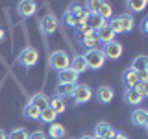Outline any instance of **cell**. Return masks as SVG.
<instances>
[{
	"instance_id": "obj_1",
	"label": "cell",
	"mask_w": 148,
	"mask_h": 139,
	"mask_svg": "<svg viewBox=\"0 0 148 139\" xmlns=\"http://www.w3.org/2000/svg\"><path fill=\"white\" fill-rule=\"evenodd\" d=\"M108 26L115 32V35L117 34L122 35V34H130V32L133 30V26H135V22H133L132 15L122 13V15H117V17L111 19V21H108Z\"/></svg>"
},
{
	"instance_id": "obj_2",
	"label": "cell",
	"mask_w": 148,
	"mask_h": 139,
	"mask_svg": "<svg viewBox=\"0 0 148 139\" xmlns=\"http://www.w3.org/2000/svg\"><path fill=\"white\" fill-rule=\"evenodd\" d=\"M37 61H39V50H37L35 46H24V48L17 54V63L21 65L22 69L35 67Z\"/></svg>"
},
{
	"instance_id": "obj_3",
	"label": "cell",
	"mask_w": 148,
	"mask_h": 139,
	"mask_svg": "<svg viewBox=\"0 0 148 139\" xmlns=\"http://www.w3.org/2000/svg\"><path fill=\"white\" fill-rule=\"evenodd\" d=\"M71 54L67 52V50H54L52 54H50L48 58V65L54 69V71L61 72L65 69H71Z\"/></svg>"
},
{
	"instance_id": "obj_4",
	"label": "cell",
	"mask_w": 148,
	"mask_h": 139,
	"mask_svg": "<svg viewBox=\"0 0 148 139\" xmlns=\"http://www.w3.org/2000/svg\"><path fill=\"white\" fill-rule=\"evenodd\" d=\"M83 58H85V61H87V67H89L91 71H100V69L106 65V61H108V58L104 56V52H102V48L87 50V52L83 54Z\"/></svg>"
},
{
	"instance_id": "obj_5",
	"label": "cell",
	"mask_w": 148,
	"mask_h": 139,
	"mask_svg": "<svg viewBox=\"0 0 148 139\" xmlns=\"http://www.w3.org/2000/svg\"><path fill=\"white\" fill-rule=\"evenodd\" d=\"M92 89L89 83H76V89H74V95H72V102L74 106H83L87 104L91 98H92Z\"/></svg>"
},
{
	"instance_id": "obj_6",
	"label": "cell",
	"mask_w": 148,
	"mask_h": 139,
	"mask_svg": "<svg viewBox=\"0 0 148 139\" xmlns=\"http://www.w3.org/2000/svg\"><path fill=\"white\" fill-rule=\"evenodd\" d=\"M39 26H41L43 35L48 37V35L56 34V30H58V26H59V21H58V17H56L54 13H46L45 17L39 19Z\"/></svg>"
},
{
	"instance_id": "obj_7",
	"label": "cell",
	"mask_w": 148,
	"mask_h": 139,
	"mask_svg": "<svg viewBox=\"0 0 148 139\" xmlns=\"http://www.w3.org/2000/svg\"><path fill=\"white\" fill-rule=\"evenodd\" d=\"M115 132H117V130L113 128L111 122H108V120H100V122L95 124V133H92V137L95 139H113Z\"/></svg>"
},
{
	"instance_id": "obj_8",
	"label": "cell",
	"mask_w": 148,
	"mask_h": 139,
	"mask_svg": "<svg viewBox=\"0 0 148 139\" xmlns=\"http://www.w3.org/2000/svg\"><path fill=\"white\" fill-rule=\"evenodd\" d=\"M102 52H104V56H106L108 59H119L120 56H122V52H124V46L120 45L117 39H115V41H111V43L104 45Z\"/></svg>"
},
{
	"instance_id": "obj_9",
	"label": "cell",
	"mask_w": 148,
	"mask_h": 139,
	"mask_svg": "<svg viewBox=\"0 0 148 139\" xmlns=\"http://www.w3.org/2000/svg\"><path fill=\"white\" fill-rule=\"evenodd\" d=\"M35 11H37V2H34V0H21V2L17 4V13L22 19H28V17L35 15Z\"/></svg>"
},
{
	"instance_id": "obj_10",
	"label": "cell",
	"mask_w": 148,
	"mask_h": 139,
	"mask_svg": "<svg viewBox=\"0 0 148 139\" xmlns=\"http://www.w3.org/2000/svg\"><path fill=\"white\" fill-rule=\"evenodd\" d=\"M95 96L100 104H109V102L115 98V89L111 85H100L98 89H96Z\"/></svg>"
},
{
	"instance_id": "obj_11",
	"label": "cell",
	"mask_w": 148,
	"mask_h": 139,
	"mask_svg": "<svg viewBox=\"0 0 148 139\" xmlns=\"http://www.w3.org/2000/svg\"><path fill=\"white\" fill-rule=\"evenodd\" d=\"M80 45L83 46L85 50H95V48H98V37H96V32H87V34H83L80 37Z\"/></svg>"
},
{
	"instance_id": "obj_12",
	"label": "cell",
	"mask_w": 148,
	"mask_h": 139,
	"mask_svg": "<svg viewBox=\"0 0 148 139\" xmlns=\"http://www.w3.org/2000/svg\"><path fill=\"white\" fill-rule=\"evenodd\" d=\"M122 100L126 102L128 106H141L143 104V96L137 93V89L133 87V89H124V93H122Z\"/></svg>"
},
{
	"instance_id": "obj_13",
	"label": "cell",
	"mask_w": 148,
	"mask_h": 139,
	"mask_svg": "<svg viewBox=\"0 0 148 139\" xmlns=\"http://www.w3.org/2000/svg\"><path fill=\"white\" fill-rule=\"evenodd\" d=\"M139 83V78H137V72L133 71L132 67L126 69V71L122 72V85H124V89H133Z\"/></svg>"
},
{
	"instance_id": "obj_14",
	"label": "cell",
	"mask_w": 148,
	"mask_h": 139,
	"mask_svg": "<svg viewBox=\"0 0 148 139\" xmlns=\"http://www.w3.org/2000/svg\"><path fill=\"white\" fill-rule=\"evenodd\" d=\"M74 89H76V83H58L56 85V96L59 98H72Z\"/></svg>"
},
{
	"instance_id": "obj_15",
	"label": "cell",
	"mask_w": 148,
	"mask_h": 139,
	"mask_svg": "<svg viewBox=\"0 0 148 139\" xmlns=\"http://www.w3.org/2000/svg\"><path fill=\"white\" fill-rule=\"evenodd\" d=\"M71 71H74L78 76L89 71V67H87V61H85V58H83V56H74V58L71 59Z\"/></svg>"
},
{
	"instance_id": "obj_16",
	"label": "cell",
	"mask_w": 148,
	"mask_h": 139,
	"mask_svg": "<svg viewBox=\"0 0 148 139\" xmlns=\"http://www.w3.org/2000/svg\"><path fill=\"white\" fill-rule=\"evenodd\" d=\"M146 119H148V109H145V108L133 109V113H132V124H133V126L143 128L145 122H146Z\"/></svg>"
},
{
	"instance_id": "obj_17",
	"label": "cell",
	"mask_w": 148,
	"mask_h": 139,
	"mask_svg": "<svg viewBox=\"0 0 148 139\" xmlns=\"http://www.w3.org/2000/svg\"><path fill=\"white\" fill-rule=\"evenodd\" d=\"M148 8L146 0H128L126 2V9H128V15L133 17V13H141Z\"/></svg>"
},
{
	"instance_id": "obj_18",
	"label": "cell",
	"mask_w": 148,
	"mask_h": 139,
	"mask_svg": "<svg viewBox=\"0 0 148 139\" xmlns=\"http://www.w3.org/2000/svg\"><path fill=\"white\" fill-rule=\"evenodd\" d=\"M67 11L76 19V22H85L87 13H85V9H83V4H71V6L67 8Z\"/></svg>"
},
{
	"instance_id": "obj_19",
	"label": "cell",
	"mask_w": 148,
	"mask_h": 139,
	"mask_svg": "<svg viewBox=\"0 0 148 139\" xmlns=\"http://www.w3.org/2000/svg\"><path fill=\"white\" fill-rule=\"evenodd\" d=\"M85 24L89 26L92 32H98V30H102L104 26H108V21H104L100 15H87Z\"/></svg>"
},
{
	"instance_id": "obj_20",
	"label": "cell",
	"mask_w": 148,
	"mask_h": 139,
	"mask_svg": "<svg viewBox=\"0 0 148 139\" xmlns=\"http://www.w3.org/2000/svg\"><path fill=\"white\" fill-rule=\"evenodd\" d=\"M30 104H34L37 106L39 109H45V108H48V102H50V96H46L43 91H39V93H35V95H32V98L28 100Z\"/></svg>"
},
{
	"instance_id": "obj_21",
	"label": "cell",
	"mask_w": 148,
	"mask_h": 139,
	"mask_svg": "<svg viewBox=\"0 0 148 139\" xmlns=\"http://www.w3.org/2000/svg\"><path fill=\"white\" fill-rule=\"evenodd\" d=\"M96 37H98V43H102V45H108V43H111V41H115V32L111 30L109 26H104L102 30H98L96 32Z\"/></svg>"
},
{
	"instance_id": "obj_22",
	"label": "cell",
	"mask_w": 148,
	"mask_h": 139,
	"mask_svg": "<svg viewBox=\"0 0 148 139\" xmlns=\"http://www.w3.org/2000/svg\"><path fill=\"white\" fill-rule=\"evenodd\" d=\"M58 83H78V74L71 69H65L58 72Z\"/></svg>"
},
{
	"instance_id": "obj_23",
	"label": "cell",
	"mask_w": 148,
	"mask_h": 139,
	"mask_svg": "<svg viewBox=\"0 0 148 139\" xmlns=\"http://www.w3.org/2000/svg\"><path fill=\"white\" fill-rule=\"evenodd\" d=\"M39 115H41V109L37 108V106H34V104H28L22 108V117L24 119H30V120H39Z\"/></svg>"
},
{
	"instance_id": "obj_24",
	"label": "cell",
	"mask_w": 148,
	"mask_h": 139,
	"mask_svg": "<svg viewBox=\"0 0 148 139\" xmlns=\"http://www.w3.org/2000/svg\"><path fill=\"white\" fill-rule=\"evenodd\" d=\"M48 108L54 111L56 115H61L65 109H67V104H65V100L63 98H59V96H52V98H50V102H48Z\"/></svg>"
},
{
	"instance_id": "obj_25",
	"label": "cell",
	"mask_w": 148,
	"mask_h": 139,
	"mask_svg": "<svg viewBox=\"0 0 148 139\" xmlns=\"http://www.w3.org/2000/svg\"><path fill=\"white\" fill-rule=\"evenodd\" d=\"M130 67H132L135 72H141V71H145V69H148V56H145V54L135 56Z\"/></svg>"
},
{
	"instance_id": "obj_26",
	"label": "cell",
	"mask_w": 148,
	"mask_h": 139,
	"mask_svg": "<svg viewBox=\"0 0 148 139\" xmlns=\"http://www.w3.org/2000/svg\"><path fill=\"white\" fill-rule=\"evenodd\" d=\"M65 133H67L65 126H61V124H58V122H52V124H50V128H48V136H50V137H54V139H63Z\"/></svg>"
},
{
	"instance_id": "obj_27",
	"label": "cell",
	"mask_w": 148,
	"mask_h": 139,
	"mask_svg": "<svg viewBox=\"0 0 148 139\" xmlns=\"http://www.w3.org/2000/svg\"><path fill=\"white\" fill-rule=\"evenodd\" d=\"M100 6H102L100 0H87V2L83 4V9H85L87 15H98Z\"/></svg>"
},
{
	"instance_id": "obj_28",
	"label": "cell",
	"mask_w": 148,
	"mask_h": 139,
	"mask_svg": "<svg viewBox=\"0 0 148 139\" xmlns=\"http://www.w3.org/2000/svg\"><path fill=\"white\" fill-rule=\"evenodd\" d=\"M8 139H30V132L26 128H15L8 133Z\"/></svg>"
},
{
	"instance_id": "obj_29",
	"label": "cell",
	"mask_w": 148,
	"mask_h": 139,
	"mask_svg": "<svg viewBox=\"0 0 148 139\" xmlns=\"http://www.w3.org/2000/svg\"><path fill=\"white\" fill-rule=\"evenodd\" d=\"M98 15L104 19V21H111V19H113V8H111V4H109V2H102Z\"/></svg>"
},
{
	"instance_id": "obj_30",
	"label": "cell",
	"mask_w": 148,
	"mask_h": 139,
	"mask_svg": "<svg viewBox=\"0 0 148 139\" xmlns=\"http://www.w3.org/2000/svg\"><path fill=\"white\" fill-rule=\"evenodd\" d=\"M56 117H58V115H56L50 108H45V109H41L39 120H41V122H48V124H52L54 120H56Z\"/></svg>"
},
{
	"instance_id": "obj_31",
	"label": "cell",
	"mask_w": 148,
	"mask_h": 139,
	"mask_svg": "<svg viewBox=\"0 0 148 139\" xmlns=\"http://www.w3.org/2000/svg\"><path fill=\"white\" fill-rule=\"evenodd\" d=\"M61 22H63L65 26H69V28H74V26L78 24V22H76V19H74V17H72L69 11H65L63 15H61Z\"/></svg>"
},
{
	"instance_id": "obj_32",
	"label": "cell",
	"mask_w": 148,
	"mask_h": 139,
	"mask_svg": "<svg viewBox=\"0 0 148 139\" xmlns=\"http://www.w3.org/2000/svg\"><path fill=\"white\" fill-rule=\"evenodd\" d=\"M135 89H137V93L143 96V98H148V82H139L135 85Z\"/></svg>"
},
{
	"instance_id": "obj_33",
	"label": "cell",
	"mask_w": 148,
	"mask_h": 139,
	"mask_svg": "<svg viewBox=\"0 0 148 139\" xmlns=\"http://www.w3.org/2000/svg\"><path fill=\"white\" fill-rule=\"evenodd\" d=\"M74 32H76V34H78V35H80V37H82L83 34H87V32H91V28H89V26H87V24H85V22H78V24H76V26H74Z\"/></svg>"
},
{
	"instance_id": "obj_34",
	"label": "cell",
	"mask_w": 148,
	"mask_h": 139,
	"mask_svg": "<svg viewBox=\"0 0 148 139\" xmlns=\"http://www.w3.org/2000/svg\"><path fill=\"white\" fill-rule=\"evenodd\" d=\"M141 34L143 35H148V15L143 17V21H141Z\"/></svg>"
},
{
	"instance_id": "obj_35",
	"label": "cell",
	"mask_w": 148,
	"mask_h": 139,
	"mask_svg": "<svg viewBox=\"0 0 148 139\" xmlns=\"http://www.w3.org/2000/svg\"><path fill=\"white\" fill-rule=\"evenodd\" d=\"M30 139H48V137H46L45 132H41V130H35L34 133H30Z\"/></svg>"
},
{
	"instance_id": "obj_36",
	"label": "cell",
	"mask_w": 148,
	"mask_h": 139,
	"mask_svg": "<svg viewBox=\"0 0 148 139\" xmlns=\"http://www.w3.org/2000/svg\"><path fill=\"white\" fill-rule=\"evenodd\" d=\"M137 78H139V82H148V69H145V71H141V72H137Z\"/></svg>"
},
{
	"instance_id": "obj_37",
	"label": "cell",
	"mask_w": 148,
	"mask_h": 139,
	"mask_svg": "<svg viewBox=\"0 0 148 139\" xmlns=\"http://www.w3.org/2000/svg\"><path fill=\"white\" fill-rule=\"evenodd\" d=\"M113 139H128V136H124V133H120V132H115Z\"/></svg>"
},
{
	"instance_id": "obj_38",
	"label": "cell",
	"mask_w": 148,
	"mask_h": 139,
	"mask_svg": "<svg viewBox=\"0 0 148 139\" xmlns=\"http://www.w3.org/2000/svg\"><path fill=\"white\" fill-rule=\"evenodd\" d=\"M6 39V32H4V28H0V43Z\"/></svg>"
},
{
	"instance_id": "obj_39",
	"label": "cell",
	"mask_w": 148,
	"mask_h": 139,
	"mask_svg": "<svg viewBox=\"0 0 148 139\" xmlns=\"http://www.w3.org/2000/svg\"><path fill=\"white\" fill-rule=\"evenodd\" d=\"M0 139H8V133L4 130H0Z\"/></svg>"
},
{
	"instance_id": "obj_40",
	"label": "cell",
	"mask_w": 148,
	"mask_h": 139,
	"mask_svg": "<svg viewBox=\"0 0 148 139\" xmlns=\"http://www.w3.org/2000/svg\"><path fill=\"white\" fill-rule=\"evenodd\" d=\"M80 139H95V137H92V136H82Z\"/></svg>"
},
{
	"instance_id": "obj_41",
	"label": "cell",
	"mask_w": 148,
	"mask_h": 139,
	"mask_svg": "<svg viewBox=\"0 0 148 139\" xmlns=\"http://www.w3.org/2000/svg\"><path fill=\"white\" fill-rule=\"evenodd\" d=\"M143 128H145L146 132H148V119H146V122H145V126H143Z\"/></svg>"
},
{
	"instance_id": "obj_42",
	"label": "cell",
	"mask_w": 148,
	"mask_h": 139,
	"mask_svg": "<svg viewBox=\"0 0 148 139\" xmlns=\"http://www.w3.org/2000/svg\"><path fill=\"white\" fill-rule=\"evenodd\" d=\"M67 139H74V137H67Z\"/></svg>"
}]
</instances>
